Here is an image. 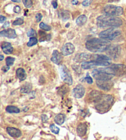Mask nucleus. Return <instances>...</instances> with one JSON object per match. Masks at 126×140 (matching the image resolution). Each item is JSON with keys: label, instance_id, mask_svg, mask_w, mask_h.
I'll return each mask as SVG.
<instances>
[{"label": "nucleus", "instance_id": "obj_1", "mask_svg": "<svg viewBox=\"0 0 126 140\" xmlns=\"http://www.w3.org/2000/svg\"><path fill=\"white\" fill-rule=\"evenodd\" d=\"M111 42L104 39L92 38L89 39L86 43V49L93 53L103 52L109 49Z\"/></svg>", "mask_w": 126, "mask_h": 140}, {"label": "nucleus", "instance_id": "obj_2", "mask_svg": "<svg viewBox=\"0 0 126 140\" xmlns=\"http://www.w3.org/2000/svg\"><path fill=\"white\" fill-rule=\"evenodd\" d=\"M114 97L110 95L99 93L97 97L93 101L95 107L99 112L105 113L111 108L114 103Z\"/></svg>", "mask_w": 126, "mask_h": 140}, {"label": "nucleus", "instance_id": "obj_3", "mask_svg": "<svg viewBox=\"0 0 126 140\" xmlns=\"http://www.w3.org/2000/svg\"><path fill=\"white\" fill-rule=\"evenodd\" d=\"M97 25L100 28H117L121 26L122 20L116 16L105 15L99 16L97 19Z\"/></svg>", "mask_w": 126, "mask_h": 140}, {"label": "nucleus", "instance_id": "obj_4", "mask_svg": "<svg viewBox=\"0 0 126 140\" xmlns=\"http://www.w3.org/2000/svg\"><path fill=\"white\" fill-rule=\"evenodd\" d=\"M92 75L97 80H111L115 76L113 70L110 66L105 68H97L93 69Z\"/></svg>", "mask_w": 126, "mask_h": 140}, {"label": "nucleus", "instance_id": "obj_5", "mask_svg": "<svg viewBox=\"0 0 126 140\" xmlns=\"http://www.w3.org/2000/svg\"><path fill=\"white\" fill-rule=\"evenodd\" d=\"M120 31L116 28H111L100 32L99 37L107 40H113L120 35Z\"/></svg>", "mask_w": 126, "mask_h": 140}, {"label": "nucleus", "instance_id": "obj_6", "mask_svg": "<svg viewBox=\"0 0 126 140\" xmlns=\"http://www.w3.org/2000/svg\"><path fill=\"white\" fill-rule=\"evenodd\" d=\"M104 13L107 15L112 16L121 15L124 12V10L121 7L114 6V5H107L103 9Z\"/></svg>", "mask_w": 126, "mask_h": 140}, {"label": "nucleus", "instance_id": "obj_7", "mask_svg": "<svg viewBox=\"0 0 126 140\" xmlns=\"http://www.w3.org/2000/svg\"><path fill=\"white\" fill-rule=\"evenodd\" d=\"M59 72L62 79L68 85H71L73 84V79H72L71 73L66 68L65 65H61L59 68Z\"/></svg>", "mask_w": 126, "mask_h": 140}, {"label": "nucleus", "instance_id": "obj_8", "mask_svg": "<svg viewBox=\"0 0 126 140\" xmlns=\"http://www.w3.org/2000/svg\"><path fill=\"white\" fill-rule=\"evenodd\" d=\"M91 60L95 61L98 66H109L111 62V58L104 55H92Z\"/></svg>", "mask_w": 126, "mask_h": 140}, {"label": "nucleus", "instance_id": "obj_9", "mask_svg": "<svg viewBox=\"0 0 126 140\" xmlns=\"http://www.w3.org/2000/svg\"><path fill=\"white\" fill-rule=\"evenodd\" d=\"M110 67L112 68L114 76H122L126 74V66L122 64H113Z\"/></svg>", "mask_w": 126, "mask_h": 140}, {"label": "nucleus", "instance_id": "obj_10", "mask_svg": "<svg viewBox=\"0 0 126 140\" xmlns=\"http://www.w3.org/2000/svg\"><path fill=\"white\" fill-rule=\"evenodd\" d=\"M96 84L100 89L105 91L109 90L113 86V82L111 80H97Z\"/></svg>", "mask_w": 126, "mask_h": 140}, {"label": "nucleus", "instance_id": "obj_11", "mask_svg": "<svg viewBox=\"0 0 126 140\" xmlns=\"http://www.w3.org/2000/svg\"><path fill=\"white\" fill-rule=\"evenodd\" d=\"M75 47L73 44L70 42L66 43L62 48V54L64 56L71 55L75 52Z\"/></svg>", "mask_w": 126, "mask_h": 140}, {"label": "nucleus", "instance_id": "obj_12", "mask_svg": "<svg viewBox=\"0 0 126 140\" xmlns=\"http://www.w3.org/2000/svg\"><path fill=\"white\" fill-rule=\"evenodd\" d=\"M92 55L87 53H81L76 55L74 60L76 63H83L91 60Z\"/></svg>", "mask_w": 126, "mask_h": 140}, {"label": "nucleus", "instance_id": "obj_13", "mask_svg": "<svg viewBox=\"0 0 126 140\" xmlns=\"http://www.w3.org/2000/svg\"><path fill=\"white\" fill-rule=\"evenodd\" d=\"M73 95L76 98H81L85 94V88L81 84H79L73 90Z\"/></svg>", "mask_w": 126, "mask_h": 140}, {"label": "nucleus", "instance_id": "obj_14", "mask_svg": "<svg viewBox=\"0 0 126 140\" xmlns=\"http://www.w3.org/2000/svg\"><path fill=\"white\" fill-rule=\"evenodd\" d=\"M0 36L3 37H6L9 39H14L17 37V34L15 31L12 28H8V29L4 30L0 32Z\"/></svg>", "mask_w": 126, "mask_h": 140}, {"label": "nucleus", "instance_id": "obj_15", "mask_svg": "<svg viewBox=\"0 0 126 140\" xmlns=\"http://www.w3.org/2000/svg\"><path fill=\"white\" fill-rule=\"evenodd\" d=\"M51 61L57 64H60L62 61V55L58 51H54L51 57Z\"/></svg>", "mask_w": 126, "mask_h": 140}, {"label": "nucleus", "instance_id": "obj_16", "mask_svg": "<svg viewBox=\"0 0 126 140\" xmlns=\"http://www.w3.org/2000/svg\"><path fill=\"white\" fill-rule=\"evenodd\" d=\"M6 131L13 138H19L22 135L21 131L14 127H8L6 128Z\"/></svg>", "mask_w": 126, "mask_h": 140}, {"label": "nucleus", "instance_id": "obj_17", "mask_svg": "<svg viewBox=\"0 0 126 140\" xmlns=\"http://www.w3.org/2000/svg\"><path fill=\"white\" fill-rule=\"evenodd\" d=\"M1 49L3 51V52L6 54H10L13 52V47L10 43L8 42H3L1 44Z\"/></svg>", "mask_w": 126, "mask_h": 140}, {"label": "nucleus", "instance_id": "obj_18", "mask_svg": "<svg viewBox=\"0 0 126 140\" xmlns=\"http://www.w3.org/2000/svg\"><path fill=\"white\" fill-rule=\"evenodd\" d=\"M87 126L85 123H81L77 127V133L79 136H84L87 132Z\"/></svg>", "mask_w": 126, "mask_h": 140}, {"label": "nucleus", "instance_id": "obj_19", "mask_svg": "<svg viewBox=\"0 0 126 140\" xmlns=\"http://www.w3.org/2000/svg\"><path fill=\"white\" fill-rule=\"evenodd\" d=\"M98 66L97 62L94 60H91V61H87V62L82 63L81 67L84 69H89L91 68H94L95 66Z\"/></svg>", "mask_w": 126, "mask_h": 140}, {"label": "nucleus", "instance_id": "obj_20", "mask_svg": "<svg viewBox=\"0 0 126 140\" xmlns=\"http://www.w3.org/2000/svg\"><path fill=\"white\" fill-rule=\"evenodd\" d=\"M16 75H17V78H19L20 81H23L26 79L27 76V73L25 72V69H23L22 68H19L16 70Z\"/></svg>", "mask_w": 126, "mask_h": 140}, {"label": "nucleus", "instance_id": "obj_21", "mask_svg": "<svg viewBox=\"0 0 126 140\" xmlns=\"http://www.w3.org/2000/svg\"><path fill=\"white\" fill-rule=\"evenodd\" d=\"M109 55L113 58H117L118 57L119 54L120 53V48L118 46H116L113 47L112 49L109 48Z\"/></svg>", "mask_w": 126, "mask_h": 140}, {"label": "nucleus", "instance_id": "obj_22", "mask_svg": "<svg viewBox=\"0 0 126 140\" xmlns=\"http://www.w3.org/2000/svg\"><path fill=\"white\" fill-rule=\"evenodd\" d=\"M32 89V84L27 82V83L23 84V85L22 86L20 89V92L22 93H28L31 91Z\"/></svg>", "mask_w": 126, "mask_h": 140}, {"label": "nucleus", "instance_id": "obj_23", "mask_svg": "<svg viewBox=\"0 0 126 140\" xmlns=\"http://www.w3.org/2000/svg\"><path fill=\"white\" fill-rule=\"evenodd\" d=\"M65 115L63 114H59L54 117L55 122L59 125H62L65 122Z\"/></svg>", "mask_w": 126, "mask_h": 140}, {"label": "nucleus", "instance_id": "obj_24", "mask_svg": "<svg viewBox=\"0 0 126 140\" xmlns=\"http://www.w3.org/2000/svg\"><path fill=\"white\" fill-rule=\"evenodd\" d=\"M87 17L84 15H81L76 20V23L79 26H82L87 21Z\"/></svg>", "mask_w": 126, "mask_h": 140}, {"label": "nucleus", "instance_id": "obj_25", "mask_svg": "<svg viewBox=\"0 0 126 140\" xmlns=\"http://www.w3.org/2000/svg\"><path fill=\"white\" fill-rule=\"evenodd\" d=\"M6 111L9 113H19L20 112V109L17 107L14 106H8L6 107Z\"/></svg>", "mask_w": 126, "mask_h": 140}, {"label": "nucleus", "instance_id": "obj_26", "mask_svg": "<svg viewBox=\"0 0 126 140\" xmlns=\"http://www.w3.org/2000/svg\"><path fill=\"white\" fill-rule=\"evenodd\" d=\"M38 43V40L35 37H31L30 38V40L27 42V46L28 47H32L35 46Z\"/></svg>", "mask_w": 126, "mask_h": 140}, {"label": "nucleus", "instance_id": "obj_27", "mask_svg": "<svg viewBox=\"0 0 126 140\" xmlns=\"http://www.w3.org/2000/svg\"><path fill=\"white\" fill-rule=\"evenodd\" d=\"M14 61H15V58H13V57H8L6 58V65L8 66H12V64H14Z\"/></svg>", "mask_w": 126, "mask_h": 140}, {"label": "nucleus", "instance_id": "obj_28", "mask_svg": "<svg viewBox=\"0 0 126 140\" xmlns=\"http://www.w3.org/2000/svg\"><path fill=\"white\" fill-rule=\"evenodd\" d=\"M39 28H40L41 30H44V31H49V30L51 29V27H50V26L48 25L46 23L43 22H41L40 24H39Z\"/></svg>", "mask_w": 126, "mask_h": 140}, {"label": "nucleus", "instance_id": "obj_29", "mask_svg": "<svg viewBox=\"0 0 126 140\" xmlns=\"http://www.w3.org/2000/svg\"><path fill=\"white\" fill-rule=\"evenodd\" d=\"M50 130H51L52 132L55 134H58L59 133V131H60V129L54 124H51L50 125Z\"/></svg>", "mask_w": 126, "mask_h": 140}, {"label": "nucleus", "instance_id": "obj_30", "mask_svg": "<svg viewBox=\"0 0 126 140\" xmlns=\"http://www.w3.org/2000/svg\"><path fill=\"white\" fill-rule=\"evenodd\" d=\"M22 1L25 7L27 8H31L33 5V2H32V0H22Z\"/></svg>", "mask_w": 126, "mask_h": 140}, {"label": "nucleus", "instance_id": "obj_31", "mask_svg": "<svg viewBox=\"0 0 126 140\" xmlns=\"http://www.w3.org/2000/svg\"><path fill=\"white\" fill-rule=\"evenodd\" d=\"M61 15H62V18L64 20H68L70 18L69 12L66 11V10L63 11L62 13H61Z\"/></svg>", "mask_w": 126, "mask_h": 140}, {"label": "nucleus", "instance_id": "obj_32", "mask_svg": "<svg viewBox=\"0 0 126 140\" xmlns=\"http://www.w3.org/2000/svg\"><path fill=\"white\" fill-rule=\"evenodd\" d=\"M23 23V19L22 18H18V19H17V20L14 21L12 24H13L14 25H22Z\"/></svg>", "mask_w": 126, "mask_h": 140}, {"label": "nucleus", "instance_id": "obj_33", "mask_svg": "<svg viewBox=\"0 0 126 140\" xmlns=\"http://www.w3.org/2000/svg\"><path fill=\"white\" fill-rule=\"evenodd\" d=\"M27 36L28 37H35L36 36V33L35 30H33V28H31L29 31L27 32Z\"/></svg>", "mask_w": 126, "mask_h": 140}, {"label": "nucleus", "instance_id": "obj_34", "mask_svg": "<svg viewBox=\"0 0 126 140\" xmlns=\"http://www.w3.org/2000/svg\"><path fill=\"white\" fill-rule=\"evenodd\" d=\"M85 80H86V82H87L88 84H92L93 83V80L92 79V78L91 76H89V75H88V74H87V76L85 78Z\"/></svg>", "mask_w": 126, "mask_h": 140}, {"label": "nucleus", "instance_id": "obj_35", "mask_svg": "<svg viewBox=\"0 0 126 140\" xmlns=\"http://www.w3.org/2000/svg\"><path fill=\"white\" fill-rule=\"evenodd\" d=\"M92 0H84L83 2L82 3V4L84 6H89L91 4Z\"/></svg>", "mask_w": 126, "mask_h": 140}, {"label": "nucleus", "instance_id": "obj_36", "mask_svg": "<svg viewBox=\"0 0 126 140\" xmlns=\"http://www.w3.org/2000/svg\"><path fill=\"white\" fill-rule=\"evenodd\" d=\"M35 18H36V20L37 22H39V21L42 20V18H43L42 14L40 13L36 14V15L35 16Z\"/></svg>", "mask_w": 126, "mask_h": 140}, {"label": "nucleus", "instance_id": "obj_37", "mask_svg": "<svg viewBox=\"0 0 126 140\" xmlns=\"http://www.w3.org/2000/svg\"><path fill=\"white\" fill-rule=\"evenodd\" d=\"M41 118H42V121L43 122H46L48 120V116L45 114H42V116H41Z\"/></svg>", "mask_w": 126, "mask_h": 140}, {"label": "nucleus", "instance_id": "obj_38", "mask_svg": "<svg viewBox=\"0 0 126 140\" xmlns=\"http://www.w3.org/2000/svg\"><path fill=\"white\" fill-rule=\"evenodd\" d=\"M14 12H15V13H19V12H20V8L19 6H15L14 8Z\"/></svg>", "mask_w": 126, "mask_h": 140}, {"label": "nucleus", "instance_id": "obj_39", "mask_svg": "<svg viewBox=\"0 0 126 140\" xmlns=\"http://www.w3.org/2000/svg\"><path fill=\"white\" fill-rule=\"evenodd\" d=\"M52 6L54 7V9H57V6H58V4H57V0H55V1H53L52 2Z\"/></svg>", "mask_w": 126, "mask_h": 140}, {"label": "nucleus", "instance_id": "obj_40", "mask_svg": "<svg viewBox=\"0 0 126 140\" xmlns=\"http://www.w3.org/2000/svg\"><path fill=\"white\" fill-rule=\"evenodd\" d=\"M9 69H10V66H4L2 68V70L4 71V72H7V71H8Z\"/></svg>", "mask_w": 126, "mask_h": 140}, {"label": "nucleus", "instance_id": "obj_41", "mask_svg": "<svg viewBox=\"0 0 126 140\" xmlns=\"http://www.w3.org/2000/svg\"><path fill=\"white\" fill-rule=\"evenodd\" d=\"M6 20V18L4 17V16H3V15L0 16V23H3L4 21H5Z\"/></svg>", "mask_w": 126, "mask_h": 140}, {"label": "nucleus", "instance_id": "obj_42", "mask_svg": "<svg viewBox=\"0 0 126 140\" xmlns=\"http://www.w3.org/2000/svg\"><path fill=\"white\" fill-rule=\"evenodd\" d=\"M9 25H10V23L9 22V21H6V22H5L4 23V25H3V28L8 27V26H9Z\"/></svg>", "mask_w": 126, "mask_h": 140}, {"label": "nucleus", "instance_id": "obj_43", "mask_svg": "<svg viewBox=\"0 0 126 140\" xmlns=\"http://www.w3.org/2000/svg\"><path fill=\"white\" fill-rule=\"evenodd\" d=\"M71 3L73 5H76L78 3V0H73V1H71Z\"/></svg>", "mask_w": 126, "mask_h": 140}, {"label": "nucleus", "instance_id": "obj_44", "mask_svg": "<svg viewBox=\"0 0 126 140\" xmlns=\"http://www.w3.org/2000/svg\"><path fill=\"white\" fill-rule=\"evenodd\" d=\"M12 2L14 3H20V0H11Z\"/></svg>", "mask_w": 126, "mask_h": 140}, {"label": "nucleus", "instance_id": "obj_45", "mask_svg": "<svg viewBox=\"0 0 126 140\" xmlns=\"http://www.w3.org/2000/svg\"><path fill=\"white\" fill-rule=\"evenodd\" d=\"M3 58H4V56H3V55H0V60L2 61L3 60Z\"/></svg>", "mask_w": 126, "mask_h": 140}]
</instances>
